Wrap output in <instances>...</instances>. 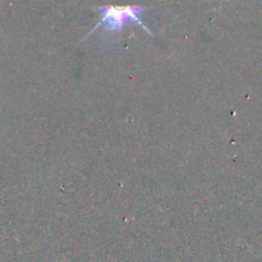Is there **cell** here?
<instances>
[{
  "instance_id": "6da1fadb",
  "label": "cell",
  "mask_w": 262,
  "mask_h": 262,
  "mask_svg": "<svg viewBox=\"0 0 262 262\" xmlns=\"http://www.w3.org/2000/svg\"><path fill=\"white\" fill-rule=\"evenodd\" d=\"M147 8L140 7V5H106V7H97L96 12L99 15V22L95 26L94 30L90 31L89 35H92L97 28H104V35L107 38H112L113 36L120 35L123 28L128 25V23H136V25L141 26L146 32L150 35L151 31L146 27L145 23L141 19V15L145 13Z\"/></svg>"
}]
</instances>
